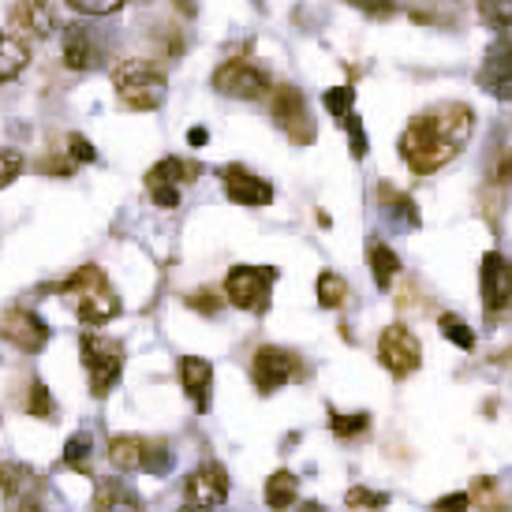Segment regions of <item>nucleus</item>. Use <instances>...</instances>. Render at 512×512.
<instances>
[{
    "label": "nucleus",
    "instance_id": "1",
    "mask_svg": "<svg viewBox=\"0 0 512 512\" xmlns=\"http://www.w3.org/2000/svg\"><path fill=\"white\" fill-rule=\"evenodd\" d=\"M471 131H475V113L460 101H445L434 105L427 113H419L400 135V157L404 165L419 176L438 172L449 165L464 146H468Z\"/></svg>",
    "mask_w": 512,
    "mask_h": 512
},
{
    "label": "nucleus",
    "instance_id": "2",
    "mask_svg": "<svg viewBox=\"0 0 512 512\" xmlns=\"http://www.w3.org/2000/svg\"><path fill=\"white\" fill-rule=\"evenodd\" d=\"M60 292L68 296V303L75 307V314L83 318L86 326H105L120 314V299H116V288L109 285V277L98 270V266H83L75 270Z\"/></svg>",
    "mask_w": 512,
    "mask_h": 512
},
{
    "label": "nucleus",
    "instance_id": "3",
    "mask_svg": "<svg viewBox=\"0 0 512 512\" xmlns=\"http://www.w3.org/2000/svg\"><path fill=\"white\" fill-rule=\"evenodd\" d=\"M113 86L120 101L135 113H150L169 94L165 75L157 72L154 64H146V60H120L113 68Z\"/></svg>",
    "mask_w": 512,
    "mask_h": 512
},
{
    "label": "nucleus",
    "instance_id": "4",
    "mask_svg": "<svg viewBox=\"0 0 512 512\" xmlns=\"http://www.w3.org/2000/svg\"><path fill=\"white\" fill-rule=\"evenodd\" d=\"M79 356H83V367L90 374V393L109 397L113 385L120 382V370H124V344L113 337H101V333H83Z\"/></svg>",
    "mask_w": 512,
    "mask_h": 512
},
{
    "label": "nucleus",
    "instance_id": "5",
    "mask_svg": "<svg viewBox=\"0 0 512 512\" xmlns=\"http://www.w3.org/2000/svg\"><path fill=\"white\" fill-rule=\"evenodd\" d=\"M277 281V270L270 266H236V270H228L225 277V296L232 307H240V311H251V314H262L270 307V285Z\"/></svg>",
    "mask_w": 512,
    "mask_h": 512
},
{
    "label": "nucleus",
    "instance_id": "6",
    "mask_svg": "<svg viewBox=\"0 0 512 512\" xmlns=\"http://www.w3.org/2000/svg\"><path fill=\"white\" fill-rule=\"evenodd\" d=\"M378 359L393 378H408L423 363V344L408 326H385L378 337Z\"/></svg>",
    "mask_w": 512,
    "mask_h": 512
},
{
    "label": "nucleus",
    "instance_id": "7",
    "mask_svg": "<svg viewBox=\"0 0 512 512\" xmlns=\"http://www.w3.org/2000/svg\"><path fill=\"white\" fill-rule=\"evenodd\" d=\"M251 378H255L258 393H277L281 385H288L292 378H299V356H292L288 348L266 344V348H258L255 352Z\"/></svg>",
    "mask_w": 512,
    "mask_h": 512
},
{
    "label": "nucleus",
    "instance_id": "8",
    "mask_svg": "<svg viewBox=\"0 0 512 512\" xmlns=\"http://www.w3.org/2000/svg\"><path fill=\"white\" fill-rule=\"evenodd\" d=\"M0 337L8 344H15L19 352H27V356H34V352H42L45 344H49V326H45L42 318L34 311H27V307H12V311L0 314Z\"/></svg>",
    "mask_w": 512,
    "mask_h": 512
},
{
    "label": "nucleus",
    "instance_id": "9",
    "mask_svg": "<svg viewBox=\"0 0 512 512\" xmlns=\"http://www.w3.org/2000/svg\"><path fill=\"white\" fill-rule=\"evenodd\" d=\"M214 90L225 94V98H240V101H255L270 90V79L262 68L255 64H243V60H228L214 72Z\"/></svg>",
    "mask_w": 512,
    "mask_h": 512
},
{
    "label": "nucleus",
    "instance_id": "10",
    "mask_svg": "<svg viewBox=\"0 0 512 512\" xmlns=\"http://www.w3.org/2000/svg\"><path fill=\"white\" fill-rule=\"evenodd\" d=\"M273 120L292 135V143H311L314 139V124L311 113H307V98L299 94L296 86H277L270 98Z\"/></svg>",
    "mask_w": 512,
    "mask_h": 512
},
{
    "label": "nucleus",
    "instance_id": "11",
    "mask_svg": "<svg viewBox=\"0 0 512 512\" xmlns=\"http://www.w3.org/2000/svg\"><path fill=\"white\" fill-rule=\"evenodd\" d=\"M184 494H187V505H191V509H202V512L225 505L228 501V471L221 468V464H202V468H195L191 475H187Z\"/></svg>",
    "mask_w": 512,
    "mask_h": 512
},
{
    "label": "nucleus",
    "instance_id": "12",
    "mask_svg": "<svg viewBox=\"0 0 512 512\" xmlns=\"http://www.w3.org/2000/svg\"><path fill=\"white\" fill-rule=\"evenodd\" d=\"M479 288H483V307L490 318H498V314L512 303V266L498 255V251H490V255L483 258Z\"/></svg>",
    "mask_w": 512,
    "mask_h": 512
},
{
    "label": "nucleus",
    "instance_id": "13",
    "mask_svg": "<svg viewBox=\"0 0 512 512\" xmlns=\"http://www.w3.org/2000/svg\"><path fill=\"white\" fill-rule=\"evenodd\" d=\"M479 86L486 94H494L501 101H512V42L498 38L486 53L483 68H479Z\"/></svg>",
    "mask_w": 512,
    "mask_h": 512
},
{
    "label": "nucleus",
    "instance_id": "14",
    "mask_svg": "<svg viewBox=\"0 0 512 512\" xmlns=\"http://www.w3.org/2000/svg\"><path fill=\"white\" fill-rule=\"evenodd\" d=\"M225 195L236 206H270L273 202V187L262 180V176H255V172H247L243 165H228L225 169Z\"/></svg>",
    "mask_w": 512,
    "mask_h": 512
},
{
    "label": "nucleus",
    "instance_id": "15",
    "mask_svg": "<svg viewBox=\"0 0 512 512\" xmlns=\"http://www.w3.org/2000/svg\"><path fill=\"white\" fill-rule=\"evenodd\" d=\"M42 494V479H38V471L27 468V464H0V498L8 501V505H23V501H34Z\"/></svg>",
    "mask_w": 512,
    "mask_h": 512
},
{
    "label": "nucleus",
    "instance_id": "16",
    "mask_svg": "<svg viewBox=\"0 0 512 512\" xmlns=\"http://www.w3.org/2000/svg\"><path fill=\"white\" fill-rule=\"evenodd\" d=\"M60 57L72 72H90L94 60H98V49H94V38L83 23H68L60 30Z\"/></svg>",
    "mask_w": 512,
    "mask_h": 512
},
{
    "label": "nucleus",
    "instance_id": "17",
    "mask_svg": "<svg viewBox=\"0 0 512 512\" xmlns=\"http://www.w3.org/2000/svg\"><path fill=\"white\" fill-rule=\"evenodd\" d=\"M180 385L184 393L191 397V404L206 412L210 408V385H214V367L199 356H184L180 359Z\"/></svg>",
    "mask_w": 512,
    "mask_h": 512
},
{
    "label": "nucleus",
    "instance_id": "18",
    "mask_svg": "<svg viewBox=\"0 0 512 512\" xmlns=\"http://www.w3.org/2000/svg\"><path fill=\"white\" fill-rule=\"evenodd\" d=\"M12 23H15L19 34H30V38H49V34L57 30V8H53V4H15Z\"/></svg>",
    "mask_w": 512,
    "mask_h": 512
},
{
    "label": "nucleus",
    "instance_id": "19",
    "mask_svg": "<svg viewBox=\"0 0 512 512\" xmlns=\"http://www.w3.org/2000/svg\"><path fill=\"white\" fill-rule=\"evenodd\" d=\"M94 512H143V501L124 479H98Z\"/></svg>",
    "mask_w": 512,
    "mask_h": 512
},
{
    "label": "nucleus",
    "instance_id": "20",
    "mask_svg": "<svg viewBox=\"0 0 512 512\" xmlns=\"http://www.w3.org/2000/svg\"><path fill=\"white\" fill-rule=\"evenodd\" d=\"M199 165H191L184 157H161L154 169L146 172V191H165V187H176L191 180V176H199Z\"/></svg>",
    "mask_w": 512,
    "mask_h": 512
},
{
    "label": "nucleus",
    "instance_id": "21",
    "mask_svg": "<svg viewBox=\"0 0 512 512\" xmlns=\"http://www.w3.org/2000/svg\"><path fill=\"white\" fill-rule=\"evenodd\" d=\"M146 453H150V441L139 438V434H120V438L109 441V460L120 471H143Z\"/></svg>",
    "mask_w": 512,
    "mask_h": 512
},
{
    "label": "nucleus",
    "instance_id": "22",
    "mask_svg": "<svg viewBox=\"0 0 512 512\" xmlns=\"http://www.w3.org/2000/svg\"><path fill=\"white\" fill-rule=\"evenodd\" d=\"M27 42L15 34H0V83H12L15 75L27 68Z\"/></svg>",
    "mask_w": 512,
    "mask_h": 512
},
{
    "label": "nucleus",
    "instance_id": "23",
    "mask_svg": "<svg viewBox=\"0 0 512 512\" xmlns=\"http://www.w3.org/2000/svg\"><path fill=\"white\" fill-rule=\"evenodd\" d=\"M296 490H299V479L292 471H273L270 479H266V505L273 512H288L296 505Z\"/></svg>",
    "mask_w": 512,
    "mask_h": 512
},
{
    "label": "nucleus",
    "instance_id": "24",
    "mask_svg": "<svg viewBox=\"0 0 512 512\" xmlns=\"http://www.w3.org/2000/svg\"><path fill=\"white\" fill-rule=\"evenodd\" d=\"M378 199H385V214L393 217L397 228H419V214H415V202L408 195H400L393 187H378Z\"/></svg>",
    "mask_w": 512,
    "mask_h": 512
},
{
    "label": "nucleus",
    "instance_id": "25",
    "mask_svg": "<svg viewBox=\"0 0 512 512\" xmlns=\"http://www.w3.org/2000/svg\"><path fill=\"white\" fill-rule=\"evenodd\" d=\"M370 270H374V285L378 288L393 285V281H397V273H400V258L393 255V247L374 243V247H370Z\"/></svg>",
    "mask_w": 512,
    "mask_h": 512
},
{
    "label": "nucleus",
    "instance_id": "26",
    "mask_svg": "<svg viewBox=\"0 0 512 512\" xmlns=\"http://www.w3.org/2000/svg\"><path fill=\"white\" fill-rule=\"evenodd\" d=\"M314 292H318V303L329 307V311H337L344 299H348V281H344L341 273H318V281H314Z\"/></svg>",
    "mask_w": 512,
    "mask_h": 512
},
{
    "label": "nucleus",
    "instance_id": "27",
    "mask_svg": "<svg viewBox=\"0 0 512 512\" xmlns=\"http://www.w3.org/2000/svg\"><path fill=\"white\" fill-rule=\"evenodd\" d=\"M23 412L30 415V419H53V412H57V404H53V393L45 389V382H34L27 393V404H23Z\"/></svg>",
    "mask_w": 512,
    "mask_h": 512
},
{
    "label": "nucleus",
    "instance_id": "28",
    "mask_svg": "<svg viewBox=\"0 0 512 512\" xmlns=\"http://www.w3.org/2000/svg\"><path fill=\"white\" fill-rule=\"evenodd\" d=\"M90 434H75L68 445H64V464L79 475H90Z\"/></svg>",
    "mask_w": 512,
    "mask_h": 512
},
{
    "label": "nucleus",
    "instance_id": "29",
    "mask_svg": "<svg viewBox=\"0 0 512 512\" xmlns=\"http://www.w3.org/2000/svg\"><path fill=\"white\" fill-rule=\"evenodd\" d=\"M322 105H326L329 116L348 120V116H352V105H356V90H352V86H333V90L322 94Z\"/></svg>",
    "mask_w": 512,
    "mask_h": 512
},
{
    "label": "nucleus",
    "instance_id": "30",
    "mask_svg": "<svg viewBox=\"0 0 512 512\" xmlns=\"http://www.w3.org/2000/svg\"><path fill=\"white\" fill-rule=\"evenodd\" d=\"M367 427H370V415L367 412H356V415L329 412V430H333L337 438H359V434H363Z\"/></svg>",
    "mask_w": 512,
    "mask_h": 512
},
{
    "label": "nucleus",
    "instance_id": "31",
    "mask_svg": "<svg viewBox=\"0 0 512 512\" xmlns=\"http://www.w3.org/2000/svg\"><path fill=\"white\" fill-rule=\"evenodd\" d=\"M441 333H445L456 348H464V352L475 348V333H471L468 322H464V318H456V314H441Z\"/></svg>",
    "mask_w": 512,
    "mask_h": 512
},
{
    "label": "nucleus",
    "instance_id": "32",
    "mask_svg": "<svg viewBox=\"0 0 512 512\" xmlns=\"http://www.w3.org/2000/svg\"><path fill=\"white\" fill-rule=\"evenodd\" d=\"M344 501H348V509L378 512L389 505V494H378V490H367V486H352V490L344 494Z\"/></svg>",
    "mask_w": 512,
    "mask_h": 512
},
{
    "label": "nucleus",
    "instance_id": "33",
    "mask_svg": "<svg viewBox=\"0 0 512 512\" xmlns=\"http://www.w3.org/2000/svg\"><path fill=\"white\" fill-rule=\"evenodd\" d=\"M23 172V154L19 150H8V146H0V187H8Z\"/></svg>",
    "mask_w": 512,
    "mask_h": 512
},
{
    "label": "nucleus",
    "instance_id": "34",
    "mask_svg": "<svg viewBox=\"0 0 512 512\" xmlns=\"http://www.w3.org/2000/svg\"><path fill=\"white\" fill-rule=\"evenodd\" d=\"M68 8L79 15H113L120 12V0H68Z\"/></svg>",
    "mask_w": 512,
    "mask_h": 512
},
{
    "label": "nucleus",
    "instance_id": "35",
    "mask_svg": "<svg viewBox=\"0 0 512 512\" xmlns=\"http://www.w3.org/2000/svg\"><path fill=\"white\" fill-rule=\"evenodd\" d=\"M479 12H483V19L490 27H498V30L512 27V4H483Z\"/></svg>",
    "mask_w": 512,
    "mask_h": 512
},
{
    "label": "nucleus",
    "instance_id": "36",
    "mask_svg": "<svg viewBox=\"0 0 512 512\" xmlns=\"http://www.w3.org/2000/svg\"><path fill=\"white\" fill-rule=\"evenodd\" d=\"M348 143H352V154L363 161L367 157V131H363V120L359 116H348Z\"/></svg>",
    "mask_w": 512,
    "mask_h": 512
},
{
    "label": "nucleus",
    "instance_id": "37",
    "mask_svg": "<svg viewBox=\"0 0 512 512\" xmlns=\"http://www.w3.org/2000/svg\"><path fill=\"white\" fill-rule=\"evenodd\" d=\"M68 154H72V161H98V150H94V143L90 139H83V135H68Z\"/></svg>",
    "mask_w": 512,
    "mask_h": 512
},
{
    "label": "nucleus",
    "instance_id": "38",
    "mask_svg": "<svg viewBox=\"0 0 512 512\" xmlns=\"http://www.w3.org/2000/svg\"><path fill=\"white\" fill-rule=\"evenodd\" d=\"M187 307H195V311H202V314H217L225 303H221L214 292H191V296H187Z\"/></svg>",
    "mask_w": 512,
    "mask_h": 512
},
{
    "label": "nucleus",
    "instance_id": "39",
    "mask_svg": "<svg viewBox=\"0 0 512 512\" xmlns=\"http://www.w3.org/2000/svg\"><path fill=\"white\" fill-rule=\"evenodd\" d=\"M434 509H438V512H468L471 509V494H449V498H441Z\"/></svg>",
    "mask_w": 512,
    "mask_h": 512
},
{
    "label": "nucleus",
    "instance_id": "40",
    "mask_svg": "<svg viewBox=\"0 0 512 512\" xmlns=\"http://www.w3.org/2000/svg\"><path fill=\"white\" fill-rule=\"evenodd\" d=\"M509 176H512V157L505 154V150H501V157L494 161V172H490V180L505 187V184H509Z\"/></svg>",
    "mask_w": 512,
    "mask_h": 512
},
{
    "label": "nucleus",
    "instance_id": "41",
    "mask_svg": "<svg viewBox=\"0 0 512 512\" xmlns=\"http://www.w3.org/2000/svg\"><path fill=\"white\" fill-rule=\"evenodd\" d=\"M150 199H154L161 210H172V206L180 202V191H176V187H165V191H150Z\"/></svg>",
    "mask_w": 512,
    "mask_h": 512
},
{
    "label": "nucleus",
    "instance_id": "42",
    "mask_svg": "<svg viewBox=\"0 0 512 512\" xmlns=\"http://www.w3.org/2000/svg\"><path fill=\"white\" fill-rule=\"evenodd\" d=\"M187 143H191V146H206V143H210V131H206V128H191V131H187Z\"/></svg>",
    "mask_w": 512,
    "mask_h": 512
},
{
    "label": "nucleus",
    "instance_id": "43",
    "mask_svg": "<svg viewBox=\"0 0 512 512\" xmlns=\"http://www.w3.org/2000/svg\"><path fill=\"white\" fill-rule=\"evenodd\" d=\"M12 512H45V505L38 498H34V501H23V505H15Z\"/></svg>",
    "mask_w": 512,
    "mask_h": 512
},
{
    "label": "nucleus",
    "instance_id": "44",
    "mask_svg": "<svg viewBox=\"0 0 512 512\" xmlns=\"http://www.w3.org/2000/svg\"><path fill=\"white\" fill-rule=\"evenodd\" d=\"M296 512H326V509H322V505H318V501H303V505H299Z\"/></svg>",
    "mask_w": 512,
    "mask_h": 512
},
{
    "label": "nucleus",
    "instance_id": "45",
    "mask_svg": "<svg viewBox=\"0 0 512 512\" xmlns=\"http://www.w3.org/2000/svg\"><path fill=\"white\" fill-rule=\"evenodd\" d=\"M180 512H202V509H191V505H187V509H180Z\"/></svg>",
    "mask_w": 512,
    "mask_h": 512
}]
</instances>
